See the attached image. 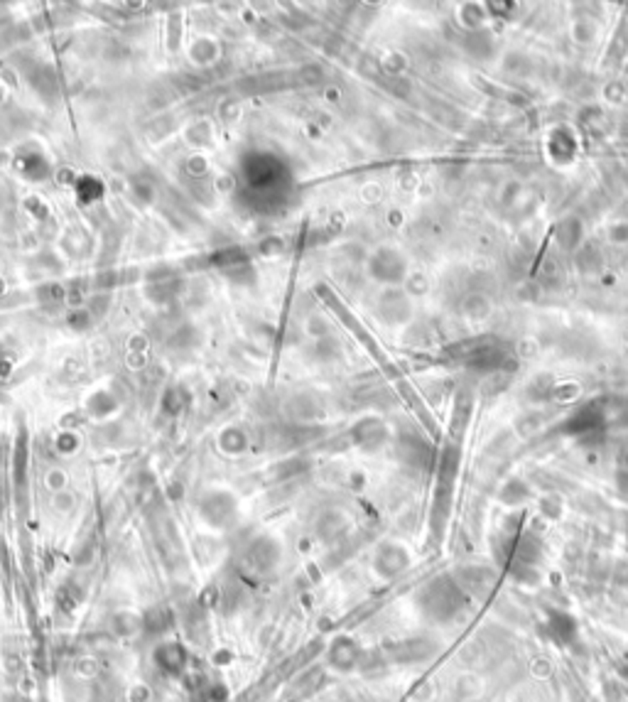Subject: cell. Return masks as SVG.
<instances>
[{"label":"cell","mask_w":628,"mask_h":702,"mask_svg":"<svg viewBox=\"0 0 628 702\" xmlns=\"http://www.w3.org/2000/svg\"><path fill=\"white\" fill-rule=\"evenodd\" d=\"M152 663L157 666V671H162L165 676H182L189 666V653L179 641H162V644L155 646L152 651Z\"/></svg>","instance_id":"1"},{"label":"cell","mask_w":628,"mask_h":702,"mask_svg":"<svg viewBox=\"0 0 628 702\" xmlns=\"http://www.w3.org/2000/svg\"><path fill=\"white\" fill-rule=\"evenodd\" d=\"M358 653H361V651H358L356 641L348 639V636H337L327 648V663L334 671H341V673L351 671L358 661Z\"/></svg>","instance_id":"2"},{"label":"cell","mask_w":628,"mask_h":702,"mask_svg":"<svg viewBox=\"0 0 628 702\" xmlns=\"http://www.w3.org/2000/svg\"><path fill=\"white\" fill-rule=\"evenodd\" d=\"M111 631L120 639H133L143 631V614L136 612H115L111 616Z\"/></svg>","instance_id":"3"},{"label":"cell","mask_w":628,"mask_h":702,"mask_svg":"<svg viewBox=\"0 0 628 702\" xmlns=\"http://www.w3.org/2000/svg\"><path fill=\"white\" fill-rule=\"evenodd\" d=\"M248 562L253 565L255 573H268L277 562V548L271 541H258L248 552Z\"/></svg>","instance_id":"4"},{"label":"cell","mask_w":628,"mask_h":702,"mask_svg":"<svg viewBox=\"0 0 628 702\" xmlns=\"http://www.w3.org/2000/svg\"><path fill=\"white\" fill-rule=\"evenodd\" d=\"M175 619H172V612L165 607H152L143 614V631L145 634H152V636H160V634H167L172 629Z\"/></svg>","instance_id":"5"},{"label":"cell","mask_w":628,"mask_h":702,"mask_svg":"<svg viewBox=\"0 0 628 702\" xmlns=\"http://www.w3.org/2000/svg\"><path fill=\"white\" fill-rule=\"evenodd\" d=\"M229 516H231V506L226 504V499H223V496L209 499L207 504H204V518H207L209 523L221 525V523H226V518H229Z\"/></svg>","instance_id":"6"},{"label":"cell","mask_w":628,"mask_h":702,"mask_svg":"<svg viewBox=\"0 0 628 702\" xmlns=\"http://www.w3.org/2000/svg\"><path fill=\"white\" fill-rule=\"evenodd\" d=\"M204 697H207V702H226L229 700V687L223 683H214V685L204 687Z\"/></svg>","instance_id":"7"}]
</instances>
